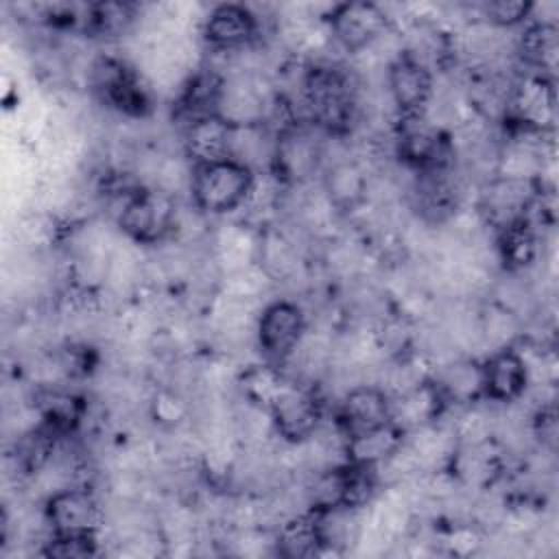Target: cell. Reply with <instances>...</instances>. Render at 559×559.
<instances>
[{
  "instance_id": "1",
  "label": "cell",
  "mask_w": 559,
  "mask_h": 559,
  "mask_svg": "<svg viewBox=\"0 0 559 559\" xmlns=\"http://www.w3.org/2000/svg\"><path fill=\"white\" fill-rule=\"evenodd\" d=\"M299 98L308 122L328 135L352 131L360 111L358 83L341 66L330 61L310 63L299 81Z\"/></svg>"
},
{
  "instance_id": "2",
  "label": "cell",
  "mask_w": 559,
  "mask_h": 559,
  "mask_svg": "<svg viewBox=\"0 0 559 559\" xmlns=\"http://www.w3.org/2000/svg\"><path fill=\"white\" fill-rule=\"evenodd\" d=\"M255 175L231 157L192 166L190 203L210 218L240 212L251 197Z\"/></svg>"
},
{
  "instance_id": "3",
  "label": "cell",
  "mask_w": 559,
  "mask_h": 559,
  "mask_svg": "<svg viewBox=\"0 0 559 559\" xmlns=\"http://www.w3.org/2000/svg\"><path fill=\"white\" fill-rule=\"evenodd\" d=\"M317 131L321 129L310 122H295L275 133L269 173H273L284 186H308L323 170L325 142Z\"/></svg>"
},
{
  "instance_id": "4",
  "label": "cell",
  "mask_w": 559,
  "mask_h": 559,
  "mask_svg": "<svg viewBox=\"0 0 559 559\" xmlns=\"http://www.w3.org/2000/svg\"><path fill=\"white\" fill-rule=\"evenodd\" d=\"M92 85L100 100L118 114L144 118L151 114V83L138 70L118 57L103 55L92 63Z\"/></svg>"
},
{
  "instance_id": "5",
  "label": "cell",
  "mask_w": 559,
  "mask_h": 559,
  "mask_svg": "<svg viewBox=\"0 0 559 559\" xmlns=\"http://www.w3.org/2000/svg\"><path fill=\"white\" fill-rule=\"evenodd\" d=\"M308 314L295 299L277 297L260 306L255 319V345L273 365H284L306 336Z\"/></svg>"
},
{
  "instance_id": "6",
  "label": "cell",
  "mask_w": 559,
  "mask_h": 559,
  "mask_svg": "<svg viewBox=\"0 0 559 559\" xmlns=\"http://www.w3.org/2000/svg\"><path fill=\"white\" fill-rule=\"evenodd\" d=\"M41 513L50 535H98L105 526V509L87 483L46 496Z\"/></svg>"
},
{
  "instance_id": "7",
  "label": "cell",
  "mask_w": 559,
  "mask_h": 559,
  "mask_svg": "<svg viewBox=\"0 0 559 559\" xmlns=\"http://www.w3.org/2000/svg\"><path fill=\"white\" fill-rule=\"evenodd\" d=\"M325 24L332 41L352 55L367 50L391 31V17L384 7L367 0L334 4L325 13Z\"/></svg>"
},
{
  "instance_id": "8",
  "label": "cell",
  "mask_w": 559,
  "mask_h": 559,
  "mask_svg": "<svg viewBox=\"0 0 559 559\" xmlns=\"http://www.w3.org/2000/svg\"><path fill=\"white\" fill-rule=\"evenodd\" d=\"M260 17L245 4H216L201 22V37L218 55H240L260 39Z\"/></svg>"
},
{
  "instance_id": "9",
  "label": "cell",
  "mask_w": 559,
  "mask_h": 559,
  "mask_svg": "<svg viewBox=\"0 0 559 559\" xmlns=\"http://www.w3.org/2000/svg\"><path fill=\"white\" fill-rule=\"evenodd\" d=\"M435 90V72L404 50L384 70V92L395 109V118L424 114Z\"/></svg>"
},
{
  "instance_id": "10",
  "label": "cell",
  "mask_w": 559,
  "mask_h": 559,
  "mask_svg": "<svg viewBox=\"0 0 559 559\" xmlns=\"http://www.w3.org/2000/svg\"><path fill=\"white\" fill-rule=\"evenodd\" d=\"M269 413L273 419L275 437L282 443H301L323 424V404L319 395L312 389L297 384L295 380L271 404Z\"/></svg>"
},
{
  "instance_id": "11",
  "label": "cell",
  "mask_w": 559,
  "mask_h": 559,
  "mask_svg": "<svg viewBox=\"0 0 559 559\" xmlns=\"http://www.w3.org/2000/svg\"><path fill=\"white\" fill-rule=\"evenodd\" d=\"M528 373L515 345L491 349L480 360V395L496 404H513L524 397Z\"/></svg>"
},
{
  "instance_id": "12",
  "label": "cell",
  "mask_w": 559,
  "mask_h": 559,
  "mask_svg": "<svg viewBox=\"0 0 559 559\" xmlns=\"http://www.w3.org/2000/svg\"><path fill=\"white\" fill-rule=\"evenodd\" d=\"M555 111L557 98L550 76L528 72L511 87L504 122H515L548 133L555 124Z\"/></svg>"
},
{
  "instance_id": "13",
  "label": "cell",
  "mask_w": 559,
  "mask_h": 559,
  "mask_svg": "<svg viewBox=\"0 0 559 559\" xmlns=\"http://www.w3.org/2000/svg\"><path fill=\"white\" fill-rule=\"evenodd\" d=\"M391 419V395L380 384L360 382L347 386L336 411V426L347 437L378 428Z\"/></svg>"
},
{
  "instance_id": "14",
  "label": "cell",
  "mask_w": 559,
  "mask_h": 559,
  "mask_svg": "<svg viewBox=\"0 0 559 559\" xmlns=\"http://www.w3.org/2000/svg\"><path fill=\"white\" fill-rule=\"evenodd\" d=\"M321 173V190L338 214H356L369 201L371 177L360 159L341 157Z\"/></svg>"
},
{
  "instance_id": "15",
  "label": "cell",
  "mask_w": 559,
  "mask_h": 559,
  "mask_svg": "<svg viewBox=\"0 0 559 559\" xmlns=\"http://www.w3.org/2000/svg\"><path fill=\"white\" fill-rule=\"evenodd\" d=\"M183 157L192 166L227 159L231 151V124L218 114L197 118L183 127Z\"/></svg>"
},
{
  "instance_id": "16",
  "label": "cell",
  "mask_w": 559,
  "mask_h": 559,
  "mask_svg": "<svg viewBox=\"0 0 559 559\" xmlns=\"http://www.w3.org/2000/svg\"><path fill=\"white\" fill-rule=\"evenodd\" d=\"M496 255L509 271H524L539 253L537 227L524 216L496 229Z\"/></svg>"
},
{
  "instance_id": "17",
  "label": "cell",
  "mask_w": 559,
  "mask_h": 559,
  "mask_svg": "<svg viewBox=\"0 0 559 559\" xmlns=\"http://www.w3.org/2000/svg\"><path fill=\"white\" fill-rule=\"evenodd\" d=\"M559 31L552 20L531 22L518 39V57L533 68L535 74H552L557 68Z\"/></svg>"
},
{
  "instance_id": "18",
  "label": "cell",
  "mask_w": 559,
  "mask_h": 559,
  "mask_svg": "<svg viewBox=\"0 0 559 559\" xmlns=\"http://www.w3.org/2000/svg\"><path fill=\"white\" fill-rule=\"evenodd\" d=\"M404 437H406V432L393 421L371 428V430H365V432H358L354 437H347L345 459L349 463L378 467L404 443Z\"/></svg>"
},
{
  "instance_id": "19",
  "label": "cell",
  "mask_w": 559,
  "mask_h": 559,
  "mask_svg": "<svg viewBox=\"0 0 559 559\" xmlns=\"http://www.w3.org/2000/svg\"><path fill=\"white\" fill-rule=\"evenodd\" d=\"M273 544L277 555L290 557V559L321 555L323 544H321L314 513L308 509L280 522L277 528L273 531Z\"/></svg>"
},
{
  "instance_id": "20",
  "label": "cell",
  "mask_w": 559,
  "mask_h": 559,
  "mask_svg": "<svg viewBox=\"0 0 559 559\" xmlns=\"http://www.w3.org/2000/svg\"><path fill=\"white\" fill-rule=\"evenodd\" d=\"M290 382L293 380L282 371V367L273 362L247 365L236 376V386L242 400L262 408H271Z\"/></svg>"
},
{
  "instance_id": "21",
  "label": "cell",
  "mask_w": 559,
  "mask_h": 559,
  "mask_svg": "<svg viewBox=\"0 0 559 559\" xmlns=\"http://www.w3.org/2000/svg\"><path fill=\"white\" fill-rule=\"evenodd\" d=\"M432 382L439 386L448 404H472L480 395V362L472 358H454Z\"/></svg>"
},
{
  "instance_id": "22",
  "label": "cell",
  "mask_w": 559,
  "mask_h": 559,
  "mask_svg": "<svg viewBox=\"0 0 559 559\" xmlns=\"http://www.w3.org/2000/svg\"><path fill=\"white\" fill-rule=\"evenodd\" d=\"M138 22V7L129 2H96L83 9V31L100 37H118Z\"/></svg>"
},
{
  "instance_id": "23",
  "label": "cell",
  "mask_w": 559,
  "mask_h": 559,
  "mask_svg": "<svg viewBox=\"0 0 559 559\" xmlns=\"http://www.w3.org/2000/svg\"><path fill=\"white\" fill-rule=\"evenodd\" d=\"M190 411L192 404L186 397V393L177 386H159L151 402H148V413L155 419L157 426H162L164 430H177L183 428L190 419Z\"/></svg>"
},
{
  "instance_id": "24",
  "label": "cell",
  "mask_w": 559,
  "mask_h": 559,
  "mask_svg": "<svg viewBox=\"0 0 559 559\" xmlns=\"http://www.w3.org/2000/svg\"><path fill=\"white\" fill-rule=\"evenodd\" d=\"M533 4L524 0H493L480 4V17L496 28H511L531 17Z\"/></svg>"
},
{
  "instance_id": "25",
  "label": "cell",
  "mask_w": 559,
  "mask_h": 559,
  "mask_svg": "<svg viewBox=\"0 0 559 559\" xmlns=\"http://www.w3.org/2000/svg\"><path fill=\"white\" fill-rule=\"evenodd\" d=\"M41 555L61 559H81L98 555V535H50L44 542Z\"/></svg>"
}]
</instances>
